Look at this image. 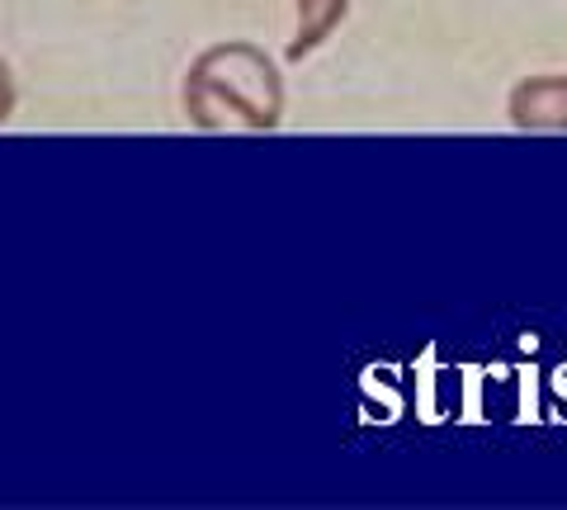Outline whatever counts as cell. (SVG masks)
<instances>
[{
	"instance_id": "3957f363",
	"label": "cell",
	"mask_w": 567,
	"mask_h": 510,
	"mask_svg": "<svg viewBox=\"0 0 567 510\" xmlns=\"http://www.w3.org/2000/svg\"><path fill=\"white\" fill-rule=\"evenodd\" d=\"M346 14H350V0H298V29H293L289 48H284V58L289 62L312 58V52L341 29Z\"/></svg>"
},
{
	"instance_id": "7a4b0ae2",
	"label": "cell",
	"mask_w": 567,
	"mask_h": 510,
	"mask_svg": "<svg viewBox=\"0 0 567 510\" xmlns=\"http://www.w3.org/2000/svg\"><path fill=\"white\" fill-rule=\"evenodd\" d=\"M506 114L520 133H567V72L516 81Z\"/></svg>"
},
{
	"instance_id": "277c9868",
	"label": "cell",
	"mask_w": 567,
	"mask_h": 510,
	"mask_svg": "<svg viewBox=\"0 0 567 510\" xmlns=\"http://www.w3.org/2000/svg\"><path fill=\"white\" fill-rule=\"evenodd\" d=\"M10 114H14V76H10L6 58H0V123H6Z\"/></svg>"
},
{
	"instance_id": "6da1fadb",
	"label": "cell",
	"mask_w": 567,
	"mask_h": 510,
	"mask_svg": "<svg viewBox=\"0 0 567 510\" xmlns=\"http://www.w3.org/2000/svg\"><path fill=\"white\" fill-rule=\"evenodd\" d=\"M185 114L204 133H275L284 76L256 43H213L185 72Z\"/></svg>"
}]
</instances>
